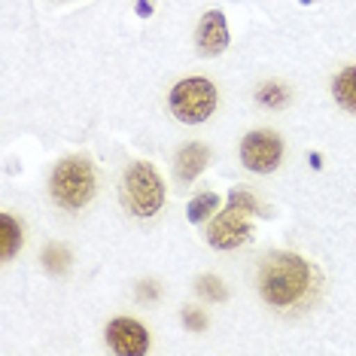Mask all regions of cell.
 Listing matches in <instances>:
<instances>
[{"label":"cell","mask_w":356,"mask_h":356,"mask_svg":"<svg viewBox=\"0 0 356 356\" xmlns=\"http://www.w3.org/2000/svg\"><path fill=\"white\" fill-rule=\"evenodd\" d=\"M283 143L274 131H250L241 140V161L253 174H271L280 165Z\"/></svg>","instance_id":"obj_5"},{"label":"cell","mask_w":356,"mask_h":356,"mask_svg":"<svg viewBox=\"0 0 356 356\" xmlns=\"http://www.w3.org/2000/svg\"><path fill=\"white\" fill-rule=\"evenodd\" d=\"M216 204H220V201H216L213 192H201L198 198L189 201V210H186V216H189V222H201V220H207V216L213 213Z\"/></svg>","instance_id":"obj_13"},{"label":"cell","mask_w":356,"mask_h":356,"mask_svg":"<svg viewBox=\"0 0 356 356\" xmlns=\"http://www.w3.org/2000/svg\"><path fill=\"white\" fill-rule=\"evenodd\" d=\"M195 43L204 58H213V55L225 52V46H229V25H225V15L220 10H210L201 19V25L195 31Z\"/></svg>","instance_id":"obj_8"},{"label":"cell","mask_w":356,"mask_h":356,"mask_svg":"<svg viewBox=\"0 0 356 356\" xmlns=\"http://www.w3.org/2000/svg\"><path fill=\"white\" fill-rule=\"evenodd\" d=\"M229 207L241 210V213H259V204H256V198L250 195L247 189H234L232 195H229Z\"/></svg>","instance_id":"obj_16"},{"label":"cell","mask_w":356,"mask_h":356,"mask_svg":"<svg viewBox=\"0 0 356 356\" xmlns=\"http://www.w3.org/2000/svg\"><path fill=\"white\" fill-rule=\"evenodd\" d=\"M207 161H210V149L204 143H189V147H183L177 152V180L192 183L201 171H204Z\"/></svg>","instance_id":"obj_9"},{"label":"cell","mask_w":356,"mask_h":356,"mask_svg":"<svg viewBox=\"0 0 356 356\" xmlns=\"http://www.w3.org/2000/svg\"><path fill=\"white\" fill-rule=\"evenodd\" d=\"M256 98H259V104H265V107H283L286 98H289V92L283 86H277V83H268V86L259 88Z\"/></svg>","instance_id":"obj_15"},{"label":"cell","mask_w":356,"mask_h":356,"mask_svg":"<svg viewBox=\"0 0 356 356\" xmlns=\"http://www.w3.org/2000/svg\"><path fill=\"white\" fill-rule=\"evenodd\" d=\"M195 289H198L201 298H207V302H222V298L229 296V293H225V286H222V280L213 277V274H204V277H198Z\"/></svg>","instance_id":"obj_14"},{"label":"cell","mask_w":356,"mask_h":356,"mask_svg":"<svg viewBox=\"0 0 356 356\" xmlns=\"http://www.w3.org/2000/svg\"><path fill=\"white\" fill-rule=\"evenodd\" d=\"M250 234H253V229H250V222H247V213L229 207L225 213H220L213 222H210L207 244L216 247V250H234V247L244 244V241H250Z\"/></svg>","instance_id":"obj_6"},{"label":"cell","mask_w":356,"mask_h":356,"mask_svg":"<svg viewBox=\"0 0 356 356\" xmlns=\"http://www.w3.org/2000/svg\"><path fill=\"white\" fill-rule=\"evenodd\" d=\"M307 283H311V268L296 253H274L259 271V293L277 307L296 305L305 296Z\"/></svg>","instance_id":"obj_1"},{"label":"cell","mask_w":356,"mask_h":356,"mask_svg":"<svg viewBox=\"0 0 356 356\" xmlns=\"http://www.w3.org/2000/svg\"><path fill=\"white\" fill-rule=\"evenodd\" d=\"M125 198L131 213L137 216H152L165 204V183L156 174L149 161H134L125 174Z\"/></svg>","instance_id":"obj_4"},{"label":"cell","mask_w":356,"mask_h":356,"mask_svg":"<svg viewBox=\"0 0 356 356\" xmlns=\"http://www.w3.org/2000/svg\"><path fill=\"white\" fill-rule=\"evenodd\" d=\"M183 326L192 332H204L207 329V317L195 307H183Z\"/></svg>","instance_id":"obj_17"},{"label":"cell","mask_w":356,"mask_h":356,"mask_svg":"<svg viewBox=\"0 0 356 356\" xmlns=\"http://www.w3.org/2000/svg\"><path fill=\"white\" fill-rule=\"evenodd\" d=\"M43 265H46V271H52V274H64L70 268V250L64 244H49L43 250Z\"/></svg>","instance_id":"obj_12"},{"label":"cell","mask_w":356,"mask_h":356,"mask_svg":"<svg viewBox=\"0 0 356 356\" xmlns=\"http://www.w3.org/2000/svg\"><path fill=\"white\" fill-rule=\"evenodd\" d=\"M19 247H22V225L10 213H3L0 216V253H3V262H10L19 253Z\"/></svg>","instance_id":"obj_11"},{"label":"cell","mask_w":356,"mask_h":356,"mask_svg":"<svg viewBox=\"0 0 356 356\" xmlns=\"http://www.w3.org/2000/svg\"><path fill=\"white\" fill-rule=\"evenodd\" d=\"M95 195V171L83 156L61 159L52 174V198L64 210L86 207Z\"/></svg>","instance_id":"obj_2"},{"label":"cell","mask_w":356,"mask_h":356,"mask_svg":"<svg viewBox=\"0 0 356 356\" xmlns=\"http://www.w3.org/2000/svg\"><path fill=\"white\" fill-rule=\"evenodd\" d=\"M332 95H335V101L341 104L344 110L356 113V67H347L341 74L335 76V83H332Z\"/></svg>","instance_id":"obj_10"},{"label":"cell","mask_w":356,"mask_h":356,"mask_svg":"<svg viewBox=\"0 0 356 356\" xmlns=\"http://www.w3.org/2000/svg\"><path fill=\"white\" fill-rule=\"evenodd\" d=\"M216 110V88L204 76H192L174 86L171 92V113L186 125L204 122L210 113Z\"/></svg>","instance_id":"obj_3"},{"label":"cell","mask_w":356,"mask_h":356,"mask_svg":"<svg viewBox=\"0 0 356 356\" xmlns=\"http://www.w3.org/2000/svg\"><path fill=\"white\" fill-rule=\"evenodd\" d=\"M107 344L122 356H143L149 350V332L131 317H119L107 326Z\"/></svg>","instance_id":"obj_7"}]
</instances>
